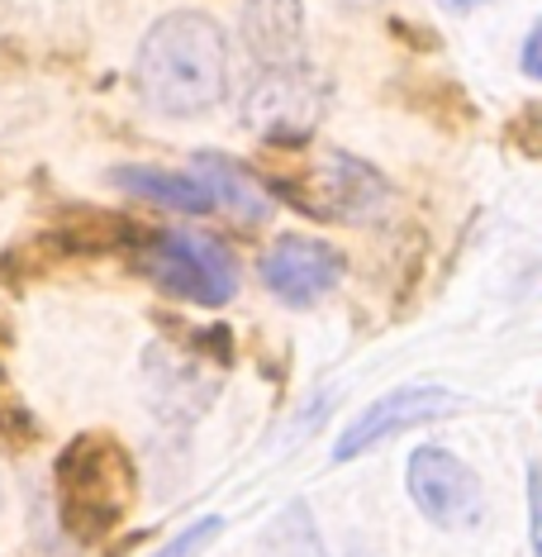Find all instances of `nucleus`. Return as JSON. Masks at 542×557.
<instances>
[{
    "label": "nucleus",
    "instance_id": "12",
    "mask_svg": "<svg viewBox=\"0 0 542 557\" xmlns=\"http://www.w3.org/2000/svg\"><path fill=\"white\" fill-rule=\"evenodd\" d=\"M262 557H329L319 543V524H314L310 505L291 500L262 534Z\"/></svg>",
    "mask_w": 542,
    "mask_h": 557
},
{
    "label": "nucleus",
    "instance_id": "4",
    "mask_svg": "<svg viewBox=\"0 0 542 557\" xmlns=\"http://www.w3.org/2000/svg\"><path fill=\"white\" fill-rule=\"evenodd\" d=\"M319 115H324V86L305 62L267 67L243 96L248 129L267 138V144H300V138L314 134Z\"/></svg>",
    "mask_w": 542,
    "mask_h": 557
},
{
    "label": "nucleus",
    "instance_id": "1",
    "mask_svg": "<svg viewBox=\"0 0 542 557\" xmlns=\"http://www.w3.org/2000/svg\"><path fill=\"white\" fill-rule=\"evenodd\" d=\"M134 86L157 115H200L229 91V39L200 10L162 15L138 44Z\"/></svg>",
    "mask_w": 542,
    "mask_h": 557
},
{
    "label": "nucleus",
    "instance_id": "8",
    "mask_svg": "<svg viewBox=\"0 0 542 557\" xmlns=\"http://www.w3.org/2000/svg\"><path fill=\"white\" fill-rule=\"evenodd\" d=\"M295 206L324 220H348V224H371L390 210V182L371 162L333 153L329 162H319L310 191H295Z\"/></svg>",
    "mask_w": 542,
    "mask_h": 557
},
{
    "label": "nucleus",
    "instance_id": "14",
    "mask_svg": "<svg viewBox=\"0 0 542 557\" xmlns=\"http://www.w3.org/2000/svg\"><path fill=\"white\" fill-rule=\"evenodd\" d=\"M538 48H542V24H533L528 29V39H524V77H542V58H538Z\"/></svg>",
    "mask_w": 542,
    "mask_h": 557
},
{
    "label": "nucleus",
    "instance_id": "15",
    "mask_svg": "<svg viewBox=\"0 0 542 557\" xmlns=\"http://www.w3.org/2000/svg\"><path fill=\"white\" fill-rule=\"evenodd\" d=\"M448 5H457V10H466V5H476V0H448Z\"/></svg>",
    "mask_w": 542,
    "mask_h": 557
},
{
    "label": "nucleus",
    "instance_id": "2",
    "mask_svg": "<svg viewBox=\"0 0 542 557\" xmlns=\"http://www.w3.org/2000/svg\"><path fill=\"white\" fill-rule=\"evenodd\" d=\"M58 519L72 539L100 543L134 505V458L119 438L81 434L58 458Z\"/></svg>",
    "mask_w": 542,
    "mask_h": 557
},
{
    "label": "nucleus",
    "instance_id": "6",
    "mask_svg": "<svg viewBox=\"0 0 542 557\" xmlns=\"http://www.w3.org/2000/svg\"><path fill=\"white\" fill-rule=\"evenodd\" d=\"M343 272H348V262L333 244H324V238H300V234L276 238L267 248V258H262V286L291 310L319 306V300L343 282Z\"/></svg>",
    "mask_w": 542,
    "mask_h": 557
},
{
    "label": "nucleus",
    "instance_id": "13",
    "mask_svg": "<svg viewBox=\"0 0 542 557\" xmlns=\"http://www.w3.org/2000/svg\"><path fill=\"white\" fill-rule=\"evenodd\" d=\"M219 529H224V519L219 515H205V519H196L191 529H181V534H176L167 548H162L157 557H196L200 548H205L210 539H219Z\"/></svg>",
    "mask_w": 542,
    "mask_h": 557
},
{
    "label": "nucleus",
    "instance_id": "3",
    "mask_svg": "<svg viewBox=\"0 0 542 557\" xmlns=\"http://www.w3.org/2000/svg\"><path fill=\"white\" fill-rule=\"evenodd\" d=\"M138 272L191 306H229L238 290L234 252L210 234H157L138 252Z\"/></svg>",
    "mask_w": 542,
    "mask_h": 557
},
{
    "label": "nucleus",
    "instance_id": "10",
    "mask_svg": "<svg viewBox=\"0 0 542 557\" xmlns=\"http://www.w3.org/2000/svg\"><path fill=\"white\" fill-rule=\"evenodd\" d=\"M191 172L205 182V191L214 196V206H224L234 214L238 224H262L267 214L276 210V200L272 191L257 182L252 172H243L238 162L229 158H219V153H196L191 158Z\"/></svg>",
    "mask_w": 542,
    "mask_h": 557
},
{
    "label": "nucleus",
    "instance_id": "9",
    "mask_svg": "<svg viewBox=\"0 0 542 557\" xmlns=\"http://www.w3.org/2000/svg\"><path fill=\"white\" fill-rule=\"evenodd\" d=\"M243 44L262 67H286L305 53V10L300 0H243Z\"/></svg>",
    "mask_w": 542,
    "mask_h": 557
},
{
    "label": "nucleus",
    "instance_id": "11",
    "mask_svg": "<svg viewBox=\"0 0 542 557\" xmlns=\"http://www.w3.org/2000/svg\"><path fill=\"white\" fill-rule=\"evenodd\" d=\"M110 186L129 191L138 200H153V206L181 210V214H210L214 196L205 191L196 172H162V168H115L110 172Z\"/></svg>",
    "mask_w": 542,
    "mask_h": 557
},
{
    "label": "nucleus",
    "instance_id": "5",
    "mask_svg": "<svg viewBox=\"0 0 542 557\" xmlns=\"http://www.w3.org/2000/svg\"><path fill=\"white\" fill-rule=\"evenodd\" d=\"M462 410H466V400L457 396V391H448V386H400V391H390V396L371 400L367 410L352 420V429L338 434L333 458L338 462L362 458V453H371L376 443L405 434V429L452 420V414H462Z\"/></svg>",
    "mask_w": 542,
    "mask_h": 557
},
{
    "label": "nucleus",
    "instance_id": "7",
    "mask_svg": "<svg viewBox=\"0 0 542 557\" xmlns=\"http://www.w3.org/2000/svg\"><path fill=\"white\" fill-rule=\"evenodd\" d=\"M409 496L438 529H471L481 519V476L448 448H419L409 458Z\"/></svg>",
    "mask_w": 542,
    "mask_h": 557
}]
</instances>
